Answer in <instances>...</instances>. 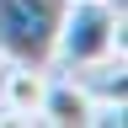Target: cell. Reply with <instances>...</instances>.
Returning <instances> with one entry per match:
<instances>
[{
    "label": "cell",
    "mask_w": 128,
    "mask_h": 128,
    "mask_svg": "<svg viewBox=\"0 0 128 128\" xmlns=\"http://www.w3.org/2000/svg\"><path fill=\"white\" fill-rule=\"evenodd\" d=\"M91 112H96V91L91 86H80V80H48L38 118L43 123H59V128H86Z\"/></svg>",
    "instance_id": "obj_3"
},
{
    "label": "cell",
    "mask_w": 128,
    "mask_h": 128,
    "mask_svg": "<svg viewBox=\"0 0 128 128\" xmlns=\"http://www.w3.org/2000/svg\"><path fill=\"white\" fill-rule=\"evenodd\" d=\"M43 91H48V70H32V64L0 70V112H11V118H38Z\"/></svg>",
    "instance_id": "obj_4"
},
{
    "label": "cell",
    "mask_w": 128,
    "mask_h": 128,
    "mask_svg": "<svg viewBox=\"0 0 128 128\" xmlns=\"http://www.w3.org/2000/svg\"><path fill=\"white\" fill-rule=\"evenodd\" d=\"M118 43H123V16L112 0H70L54 59H64L70 70H96L118 54Z\"/></svg>",
    "instance_id": "obj_2"
},
{
    "label": "cell",
    "mask_w": 128,
    "mask_h": 128,
    "mask_svg": "<svg viewBox=\"0 0 128 128\" xmlns=\"http://www.w3.org/2000/svg\"><path fill=\"white\" fill-rule=\"evenodd\" d=\"M70 0H0V59L48 70Z\"/></svg>",
    "instance_id": "obj_1"
}]
</instances>
